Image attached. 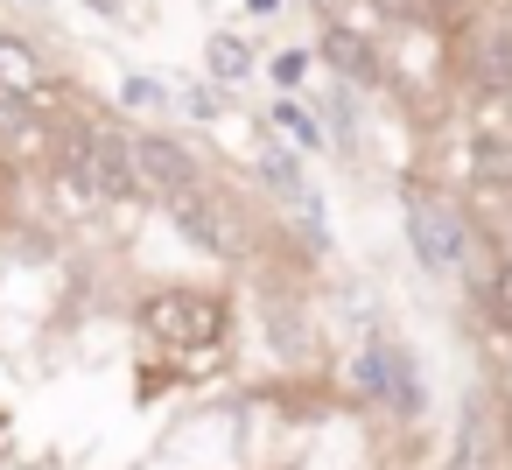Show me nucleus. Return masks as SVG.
<instances>
[{
	"instance_id": "nucleus-9",
	"label": "nucleus",
	"mask_w": 512,
	"mask_h": 470,
	"mask_svg": "<svg viewBox=\"0 0 512 470\" xmlns=\"http://www.w3.org/2000/svg\"><path fill=\"white\" fill-rule=\"evenodd\" d=\"M470 64H477V78H484V85L512 92V22H484V29H477V43H470Z\"/></svg>"
},
{
	"instance_id": "nucleus-5",
	"label": "nucleus",
	"mask_w": 512,
	"mask_h": 470,
	"mask_svg": "<svg viewBox=\"0 0 512 470\" xmlns=\"http://www.w3.org/2000/svg\"><path fill=\"white\" fill-rule=\"evenodd\" d=\"M407 232H414V253H421L435 274L463 267V253H470V225H463L449 204H435V197H407Z\"/></svg>"
},
{
	"instance_id": "nucleus-17",
	"label": "nucleus",
	"mask_w": 512,
	"mask_h": 470,
	"mask_svg": "<svg viewBox=\"0 0 512 470\" xmlns=\"http://www.w3.org/2000/svg\"><path fill=\"white\" fill-rule=\"evenodd\" d=\"M309 8H323V15H337V8H344V0H309Z\"/></svg>"
},
{
	"instance_id": "nucleus-6",
	"label": "nucleus",
	"mask_w": 512,
	"mask_h": 470,
	"mask_svg": "<svg viewBox=\"0 0 512 470\" xmlns=\"http://www.w3.org/2000/svg\"><path fill=\"white\" fill-rule=\"evenodd\" d=\"M358 379H365V386H372V393H386V400H393V407H407V414H414V407H421V379H414V372H407V358H400V351H393V344H372V351H365V358H358Z\"/></svg>"
},
{
	"instance_id": "nucleus-15",
	"label": "nucleus",
	"mask_w": 512,
	"mask_h": 470,
	"mask_svg": "<svg viewBox=\"0 0 512 470\" xmlns=\"http://www.w3.org/2000/svg\"><path fill=\"white\" fill-rule=\"evenodd\" d=\"M302 71H309V57H302V50H288V57L274 64V85H302Z\"/></svg>"
},
{
	"instance_id": "nucleus-7",
	"label": "nucleus",
	"mask_w": 512,
	"mask_h": 470,
	"mask_svg": "<svg viewBox=\"0 0 512 470\" xmlns=\"http://www.w3.org/2000/svg\"><path fill=\"white\" fill-rule=\"evenodd\" d=\"M0 155H50V127H43V113L29 106V99H8L0 92Z\"/></svg>"
},
{
	"instance_id": "nucleus-8",
	"label": "nucleus",
	"mask_w": 512,
	"mask_h": 470,
	"mask_svg": "<svg viewBox=\"0 0 512 470\" xmlns=\"http://www.w3.org/2000/svg\"><path fill=\"white\" fill-rule=\"evenodd\" d=\"M50 85V71H43V57L29 50V43H15V36H0V92L8 99H29L36 106V92Z\"/></svg>"
},
{
	"instance_id": "nucleus-4",
	"label": "nucleus",
	"mask_w": 512,
	"mask_h": 470,
	"mask_svg": "<svg viewBox=\"0 0 512 470\" xmlns=\"http://www.w3.org/2000/svg\"><path fill=\"white\" fill-rule=\"evenodd\" d=\"M134 148V183H141V197H183V190H197L204 183V169H197V155L176 141V134H134L127 141Z\"/></svg>"
},
{
	"instance_id": "nucleus-3",
	"label": "nucleus",
	"mask_w": 512,
	"mask_h": 470,
	"mask_svg": "<svg viewBox=\"0 0 512 470\" xmlns=\"http://www.w3.org/2000/svg\"><path fill=\"white\" fill-rule=\"evenodd\" d=\"M169 218L190 232V246L218 253V260H239V253L253 246V225H246V211H239L225 190H211V183H197V190L169 197Z\"/></svg>"
},
{
	"instance_id": "nucleus-2",
	"label": "nucleus",
	"mask_w": 512,
	"mask_h": 470,
	"mask_svg": "<svg viewBox=\"0 0 512 470\" xmlns=\"http://www.w3.org/2000/svg\"><path fill=\"white\" fill-rule=\"evenodd\" d=\"M225 323H232V309L211 288H162L141 302V330L169 351H211V344H225Z\"/></svg>"
},
{
	"instance_id": "nucleus-10",
	"label": "nucleus",
	"mask_w": 512,
	"mask_h": 470,
	"mask_svg": "<svg viewBox=\"0 0 512 470\" xmlns=\"http://www.w3.org/2000/svg\"><path fill=\"white\" fill-rule=\"evenodd\" d=\"M470 176L512 183V127H484V134L470 141Z\"/></svg>"
},
{
	"instance_id": "nucleus-13",
	"label": "nucleus",
	"mask_w": 512,
	"mask_h": 470,
	"mask_svg": "<svg viewBox=\"0 0 512 470\" xmlns=\"http://www.w3.org/2000/svg\"><path fill=\"white\" fill-rule=\"evenodd\" d=\"M246 64H253V57H246V43H239V36H211V71H218L225 85H239V78H246Z\"/></svg>"
},
{
	"instance_id": "nucleus-16",
	"label": "nucleus",
	"mask_w": 512,
	"mask_h": 470,
	"mask_svg": "<svg viewBox=\"0 0 512 470\" xmlns=\"http://www.w3.org/2000/svg\"><path fill=\"white\" fill-rule=\"evenodd\" d=\"M428 8H435V15H456V8H463V0H428Z\"/></svg>"
},
{
	"instance_id": "nucleus-12",
	"label": "nucleus",
	"mask_w": 512,
	"mask_h": 470,
	"mask_svg": "<svg viewBox=\"0 0 512 470\" xmlns=\"http://www.w3.org/2000/svg\"><path fill=\"white\" fill-rule=\"evenodd\" d=\"M323 50H330V64H337L344 78H358V85H372V78H379V57H372V43H358L351 29H330V36H323Z\"/></svg>"
},
{
	"instance_id": "nucleus-1",
	"label": "nucleus",
	"mask_w": 512,
	"mask_h": 470,
	"mask_svg": "<svg viewBox=\"0 0 512 470\" xmlns=\"http://www.w3.org/2000/svg\"><path fill=\"white\" fill-rule=\"evenodd\" d=\"M50 169H57V183L71 190V204H134V197H141L127 134L92 127V120L50 127Z\"/></svg>"
},
{
	"instance_id": "nucleus-14",
	"label": "nucleus",
	"mask_w": 512,
	"mask_h": 470,
	"mask_svg": "<svg viewBox=\"0 0 512 470\" xmlns=\"http://www.w3.org/2000/svg\"><path fill=\"white\" fill-rule=\"evenodd\" d=\"M281 127H288V134H295L302 148H316V141H323V134L309 127V113H295V106H281Z\"/></svg>"
},
{
	"instance_id": "nucleus-11",
	"label": "nucleus",
	"mask_w": 512,
	"mask_h": 470,
	"mask_svg": "<svg viewBox=\"0 0 512 470\" xmlns=\"http://www.w3.org/2000/svg\"><path fill=\"white\" fill-rule=\"evenodd\" d=\"M477 302L498 330H512V253H491L484 260V281H477Z\"/></svg>"
}]
</instances>
